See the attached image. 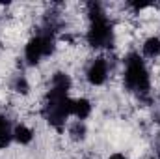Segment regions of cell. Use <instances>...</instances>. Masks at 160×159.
<instances>
[{"instance_id":"6da1fadb","label":"cell","mask_w":160,"mask_h":159,"mask_svg":"<svg viewBox=\"0 0 160 159\" xmlns=\"http://www.w3.org/2000/svg\"><path fill=\"white\" fill-rule=\"evenodd\" d=\"M71 112H73V99H69L67 92L50 88L47 92L45 107H43V116H45V120L52 127H56L58 131H62L63 125H65V120L69 118Z\"/></svg>"},{"instance_id":"7a4b0ae2","label":"cell","mask_w":160,"mask_h":159,"mask_svg":"<svg viewBox=\"0 0 160 159\" xmlns=\"http://www.w3.org/2000/svg\"><path fill=\"white\" fill-rule=\"evenodd\" d=\"M88 13H89V21H91V26L88 30V43L93 47V49H102V47H110L112 40H114V32H112V25L108 23L101 4L97 2H91L88 6Z\"/></svg>"},{"instance_id":"3957f363","label":"cell","mask_w":160,"mask_h":159,"mask_svg":"<svg viewBox=\"0 0 160 159\" xmlns=\"http://www.w3.org/2000/svg\"><path fill=\"white\" fill-rule=\"evenodd\" d=\"M125 86L130 92H136L140 96L149 92V86H151L149 71H147L142 56L136 52L128 54L125 60Z\"/></svg>"},{"instance_id":"277c9868","label":"cell","mask_w":160,"mask_h":159,"mask_svg":"<svg viewBox=\"0 0 160 159\" xmlns=\"http://www.w3.org/2000/svg\"><path fill=\"white\" fill-rule=\"evenodd\" d=\"M54 52V41L50 34H41L36 36L26 43V49H24V58L30 66H36L39 64L41 58L45 56H50Z\"/></svg>"},{"instance_id":"5b68a950","label":"cell","mask_w":160,"mask_h":159,"mask_svg":"<svg viewBox=\"0 0 160 159\" xmlns=\"http://www.w3.org/2000/svg\"><path fill=\"white\" fill-rule=\"evenodd\" d=\"M88 82L93 84V86H101L106 82V77H108V64L104 58H95L88 69Z\"/></svg>"},{"instance_id":"8992f818","label":"cell","mask_w":160,"mask_h":159,"mask_svg":"<svg viewBox=\"0 0 160 159\" xmlns=\"http://www.w3.org/2000/svg\"><path fill=\"white\" fill-rule=\"evenodd\" d=\"M71 114H75L80 122L86 120L89 114H91V103H89L86 97L75 99V101H73V112H71Z\"/></svg>"},{"instance_id":"52a82bcc","label":"cell","mask_w":160,"mask_h":159,"mask_svg":"<svg viewBox=\"0 0 160 159\" xmlns=\"http://www.w3.org/2000/svg\"><path fill=\"white\" fill-rule=\"evenodd\" d=\"M32 139H34V131L28 125H22V123L15 125V129H13V140H17L19 144H30Z\"/></svg>"},{"instance_id":"ba28073f","label":"cell","mask_w":160,"mask_h":159,"mask_svg":"<svg viewBox=\"0 0 160 159\" xmlns=\"http://www.w3.org/2000/svg\"><path fill=\"white\" fill-rule=\"evenodd\" d=\"M11 140H13V131H11V125H9L8 118L0 116V150L8 148Z\"/></svg>"},{"instance_id":"9c48e42d","label":"cell","mask_w":160,"mask_h":159,"mask_svg":"<svg viewBox=\"0 0 160 159\" xmlns=\"http://www.w3.org/2000/svg\"><path fill=\"white\" fill-rule=\"evenodd\" d=\"M71 77L67 75V73H62V71H58V73H54V77H52V82H50V88H56V90H62V92H69L71 90Z\"/></svg>"},{"instance_id":"30bf717a","label":"cell","mask_w":160,"mask_h":159,"mask_svg":"<svg viewBox=\"0 0 160 159\" xmlns=\"http://www.w3.org/2000/svg\"><path fill=\"white\" fill-rule=\"evenodd\" d=\"M143 54L147 58H157V56H160V38L153 36V38L145 40V43H143Z\"/></svg>"},{"instance_id":"8fae6325","label":"cell","mask_w":160,"mask_h":159,"mask_svg":"<svg viewBox=\"0 0 160 159\" xmlns=\"http://www.w3.org/2000/svg\"><path fill=\"white\" fill-rule=\"evenodd\" d=\"M71 137L75 139V140H84V137H86V125L82 123V122H77L75 125H71Z\"/></svg>"},{"instance_id":"7c38bea8","label":"cell","mask_w":160,"mask_h":159,"mask_svg":"<svg viewBox=\"0 0 160 159\" xmlns=\"http://www.w3.org/2000/svg\"><path fill=\"white\" fill-rule=\"evenodd\" d=\"M15 90H17L19 94H28V90H30L28 80L24 79V77H19V79H17V82H15Z\"/></svg>"},{"instance_id":"4fadbf2b","label":"cell","mask_w":160,"mask_h":159,"mask_svg":"<svg viewBox=\"0 0 160 159\" xmlns=\"http://www.w3.org/2000/svg\"><path fill=\"white\" fill-rule=\"evenodd\" d=\"M110 159H127V157H125L123 154H112V156H110Z\"/></svg>"},{"instance_id":"5bb4252c","label":"cell","mask_w":160,"mask_h":159,"mask_svg":"<svg viewBox=\"0 0 160 159\" xmlns=\"http://www.w3.org/2000/svg\"><path fill=\"white\" fill-rule=\"evenodd\" d=\"M153 159H155V157H153Z\"/></svg>"}]
</instances>
